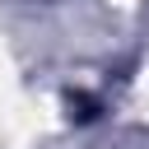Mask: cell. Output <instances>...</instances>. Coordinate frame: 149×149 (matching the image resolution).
<instances>
[{
	"label": "cell",
	"mask_w": 149,
	"mask_h": 149,
	"mask_svg": "<svg viewBox=\"0 0 149 149\" xmlns=\"http://www.w3.org/2000/svg\"><path fill=\"white\" fill-rule=\"evenodd\" d=\"M70 116H74V121H88V116H93V102H88V98H70Z\"/></svg>",
	"instance_id": "6da1fadb"
}]
</instances>
